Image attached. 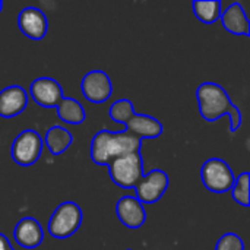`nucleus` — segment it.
Instances as JSON below:
<instances>
[{"label": "nucleus", "instance_id": "20", "mask_svg": "<svg viewBox=\"0 0 250 250\" xmlns=\"http://www.w3.org/2000/svg\"><path fill=\"white\" fill-rule=\"evenodd\" d=\"M215 250H245V243L237 234L227 233L217 242Z\"/></svg>", "mask_w": 250, "mask_h": 250}, {"label": "nucleus", "instance_id": "6", "mask_svg": "<svg viewBox=\"0 0 250 250\" xmlns=\"http://www.w3.org/2000/svg\"><path fill=\"white\" fill-rule=\"evenodd\" d=\"M201 179L208 190L214 193H226L231 190L236 176L224 160L209 158L201 167Z\"/></svg>", "mask_w": 250, "mask_h": 250}, {"label": "nucleus", "instance_id": "5", "mask_svg": "<svg viewBox=\"0 0 250 250\" xmlns=\"http://www.w3.org/2000/svg\"><path fill=\"white\" fill-rule=\"evenodd\" d=\"M82 218V209L78 204L63 202L51 214L47 230L54 239H67L79 230Z\"/></svg>", "mask_w": 250, "mask_h": 250}, {"label": "nucleus", "instance_id": "11", "mask_svg": "<svg viewBox=\"0 0 250 250\" xmlns=\"http://www.w3.org/2000/svg\"><path fill=\"white\" fill-rule=\"evenodd\" d=\"M29 92H31V97L32 100L44 107V108H53V107H57V104L62 101V98L64 97L63 95V89L62 86L59 85V82L53 78H47V76H42V78H37L32 83H31V88H29Z\"/></svg>", "mask_w": 250, "mask_h": 250}, {"label": "nucleus", "instance_id": "14", "mask_svg": "<svg viewBox=\"0 0 250 250\" xmlns=\"http://www.w3.org/2000/svg\"><path fill=\"white\" fill-rule=\"evenodd\" d=\"M16 243L23 249H35L44 240V230L41 224L32 217H23L19 220L13 230Z\"/></svg>", "mask_w": 250, "mask_h": 250}, {"label": "nucleus", "instance_id": "9", "mask_svg": "<svg viewBox=\"0 0 250 250\" xmlns=\"http://www.w3.org/2000/svg\"><path fill=\"white\" fill-rule=\"evenodd\" d=\"M82 95L94 104L105 103L113 94V83L110 76L103 70H91L88 72L81 82Z\"/></svg>", "mask_w": 250, "mask_h": 250}, {"label": "nucleus", "instance_id": "23", "mask_svg": "<svg viewBox=\"0 0 250 250\" xmlns=\"http://www.w3.org/2000/svg\"><path fill=\"white\" fill-rule=\"evenodd\" d=\"M127 250H130V249H127Z\"/></svg>", "mask_w": 250, "mask_h": 250}, {"label": "nucleus", "instance_id": "21", "mask_svg": "<svg viewBox=\"0 0 250 250\" xmlns=\"http://www.w3.org/2000/svg\"><path fill=\"white\" fill-rule=\"evenodd\" d=\"M0 250H15L12 248L9 239L4 234H1V233H0Z\"/></svg>", "mask_w": 250, "mask_h": 250}, {"label": "nucleus", "instance_id": "2", "mask_svg": "<svg viewBox=\"0 0 250 250\" xmlns=\"http://www.w3.org/2000/svg\"><path fill=\"white\" fill-rule=\"evenodd\" d=\"M141 146L142 141L132 136L126 130H100L91 141V160L97 166H108V163L117 157L130 152H139Z\"/></svg>", "mask_w": 250, "mask_h": 250}, {"label": "nucleus", "instance_id": "13", "mask_svg": "<svg viewBox=\"0 0 250 250\" xmlns=\"http://www.w3.org/2000/svg\"><path fill=\"white\" fill-rule=\"evenodd\" d=\"M28 104V94L19 85H10L0 91V117L12 119L19 116Z\"/></svg>", "mask_w": 250, "mask_h": 250}, {"label": "nucleus", "instance_id": "15", "mask_svg": "<svg viewBox=\"0 0 250 250\" xmlns=\"http://www.w3.org/2000/svg\"><path fill=\"white\" fill-rule=\"evenodd\" d=\"M224 29L231 32L233 35H250V23L246 12L240 3H233L230 4L224 12H221L220 16Z\"/></svg>", "mask_w": 250, "mask_h": 250}, {"label": "nucleus", "instance_id": "19", "mask_svg": "<svg viewBox=\"0 0 250 250\" xmlns=\"http://www.w3.org/2000/svg\"><path fill=\"white\" fill-rule=\"evenodd\" d=\"M249 188H250V174L249 171L242 173L239 177H236L234 185L231 188V196L233 199L242 205V207H249L250 205V195H249Z\"/></svg>", "mask_w": 250, "mask_h": 250}, {"label": "nucleus", "instance_id": "8", "mask_svg": "<svg viewBox=\"0 0 250 250\" xmlns=\"http://www.w3.org/2000/svg\"><path fill=\"white\" fill-rule=\"evenodd\" d=\"M170 185L168 176L163 170H151L135 186L136 190V199L141 204H155L158 202L163 195L166 193L167 188Z\"/></svg>", "mask_w": 250, "mask_h": 250}, {"label": "nucleus", "instance_id": "10", "mask_svg": "<svg viewBox=\"0 0 250 250\" xmlns=\"http://www.w3.org/2000/svg\"><path fill=\"white\" fill-rule=\"evenodd\" d=\"M18 26L26 38L40 41L47 34L48 21L41 9L28 6L23 7L18 16Z\"/></svg>", "mask_w": 250, "mask_h": 250}, {"label": "nucleus", "instance_id": "12", "mask_svg": "<svg viewBox=\"0 0 250 250\" xmlns=\"http://www.w3.org/2000/svg\"><path fill=\"white\" fill-rule=\"evenodd\" d=\"M116 214L117 218L122 221V224L132 230L142 227L146 221V212L144 204H141L136 199V196H130V195L122 196L117 201Z\"/></svg>", "mask_w": 250, "mask_h": 250}, {"label": "nucleus", "instance_id": "1", "mask_svg": "<svg viewBox=\"0 0 250 250\" xmlns=\"http://www.w3.org/2000/svg\"><path fill=\"white\" fill-rule=\"evenodd\" d=\"M198 107L201 116L207 122H215L223 116H230L231 132H237L242 126V113L237 105L233 104L227 91L214 82H205L196 89Z\"/></svg>", "mask_w": 250, "mask_h": 250}, {"label": "nucleus", "instance_id": "16", "mask_svg": "<svg viewBox=\"0 0 250 250\" xmlns=\"http://www.w3.org/2000/svg\"><path fill=\"white\" fill-rule=\"evenodd\" d=\"M72 141H73L72 133L59 125L51 126L42 139V142L45 144V146L53 155H60L64 151H67V148L72 145Z\"/></svg>", "mask_w": 250, "mask_h": 250}, {"label": "nucleus", "instance_id": "7", "mask_svg": "<svg viewBox=\"0 0 250 250\" xmlns=\"http://www.w3.org/2000/svg\"><path fill=\"white\" fill-rule=\"evenodd\" d=\"M42 152V138L38 132L28 129L21 132L10 148L12 160L22 166V167H31L34 166Z\"/></svg>", "mask_w": 250, "mask_h": 250}, {"label": "nucleus", "instance_id": "18", "mask_svg": "<svg viewBox=\"0 0 250 250\" xmlns=\"http://www.w3.org/2000/svg\"><path fill=\"white\" fill-rule=\"evenodd\" d=\"M192 6H193L195 16L207 25L217 22L221 16V1L220 0H212V1L196 0V1H193Z\"/></svg>", "mask_w": 250, "mask_h": 250}, {"label": "nucleus", "instance_id": "22", "mask_svg": "<svg viewBox=\"0 0 250 250\" xmlns=\"http://www.w3.org/2000/svg\"><path fill=\"white\" fill-rule=\"evenodd\" d=\"M1 9H3V1H0V12H1Z\"/></svg>", "mask_w": 250, "mask_h": 250}, {"label": "nucleus", "instance_id": "4", "mask_svg": "<svg viewBox=\"0 0 250 250\" xmlns=\"http://www.w3.org/2000/svg\"><path fill=\"white\" fill-rule=\"evenodd\" d=\"M108 174L114 185L122 189H135L144 176V161L141 152H130L108 163Z\"/></svg>", "mask_w": 250, "mask_h": 250}, {"label": "nucleus", "instance_id": "17", "mask_svg": "<svg viewBox=\"0 0 250 250\" xmlns=\"http://www.w3.org/2000/svg\"><path fill=\"white\" fill-rule=\"evenodd\" d=\"M57 116L62 122L69 125H81L85 122V110L82 104L70 97H63L62 101L57 104Z\"/></svg>", "mask_w": 250, "mask_h": 250}, {"label": "nucleus", "instance_id": "3", "mask_svg": "<svg viewBox=\"0 0 250 250\" xmlns=\"http://www.w3.org/2000/svg\"><path fill=\"white\" fill-rule=\"evenodd\" d=\"M110 117L113 122L125 125L126 132L138 139H155L163 133V125L148 116L138 114L133 110V103L127 98L117 100L110 107Z\"/></svg>", "mask_w": 250, "mask_h": 250}]
</instances>
